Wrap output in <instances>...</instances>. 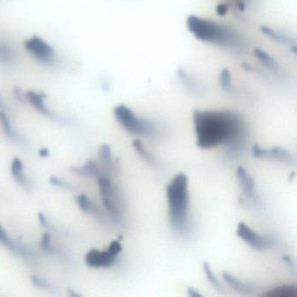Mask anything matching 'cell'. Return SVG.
Here are the masks:
<instances>
[{"mask_svg":"<svg viewBox=\"0 0 297 297\" xmlns=\"http://www.w3.org/2000/svg\"><path fill=\"white\" fill-rule=\"evenodd\" d=\"M194 124L196 143L202 149L234 145L240 142L245 130L241 115L232 111L195 110Z\"/></svg>","mask_w":297,"mask_h":297,"instance_id":"obj_1","label":"cell"},{"mask_svg":"<svg viewBox=\"0 0 297 297\" xmlns=\"http://www.w3.org/2000/svg\"><path fill=\"white\" fill-rule=\"evenodd\" d=\"M220 84L222 89L227 92L232 90V78L228 69H223L220 74Z\"/></svg>","mask_w":297,"mask_h":297,"instance_id":"obj_23","label":"cell"},{"mask_svg":"<svg viewBox=\"0 0 297 297\" xmlns=\"http://www.w3.org/2000/svg\"><path fill=\"white\" fill-rule=\"evenodd\" d=\"M25 98L40 113L45 114L48 117H54L53 113L49 110L48 107H46L45 103H44L42 94H37L35 92H28L25 94Z\"/></svg>","mask_w":297,"mask_h":297,"instance_id":"obj_12","label":"cell"},{"mask_svg":"<svg viewBox=\"0 0 297 297\" xmlns=\"http://www.w3.org/2000/svg\"><path fill=\"white\" fill-rule=\"evenodd\" d=\"M235 1H239V2H245L246 0H235Z\"/></svg>","mask_w":297,"mask_h":297,"instance_id":"obj_37","label":"cell"},{"mask_svg":"<svg viewBox=\"0 0 297 297\" xmlns=\"http://www.w3.org/2000/svg\"><path fill=\"white\" fill-rule=\"evenodd\" d=\"M0 243H2L3 245L9 248L11 251H13L14 253H16L20 256H23L24 258H29V259L31 258V256L30 252H28L26 249L22 248L21 246L13 242L1 226H0Z\"/></svg>","mask_w":297,"mask_h":297,"instance_id":"obj_11","label":"cell"},{"mask_svg":"<svg viewBox=\"0 0 297 297\" xmlns=\"http://www.w3.org/2000/svg\"><path fill=\"white\" fill-rule=\"evenodd\" d=\"M38 219H39V221H40V223H41L43 226H45V225L47 224L46 218H45V216L43 213H39V214H38Z\"/></svg>","mask_w":297,"mask_h":297,"instance_id":"obj_34","label":"cell"},{"mask_svg":"<svg viewBox=\"0 0 297 297\" xmlns=\"http://www.w3.org/2000/svg\"><path fill=\"white\" fill-rule=\"evenodd\" d=\"M114 114L122 128L132 135H148L154 130L152 122L139 117L131 108L125 105H119L115 107Z\"/></svg>","mask_w":297,"mask_h":297,"instance_id":"obj_4","label":"cell"},{"mask_svg":"<svg viewBox=\"0 0 297 297\" xmlns=\"http://www.w3.org/2000/svg\"><path fill=\"white\" fill-rule=\"evenodd\" d=\"M16 58V53L10 45L0 42V62L10 63Z\"/></svg>","mask_w":297,"mask_h":297,"instance_id":"obj_21","label":"cell"},{"mask_svg":"<svg viewBox=\"0 0 297 297\" xmlns=\"http://www.w3.org/2000/svg\"><path fill=\"white\" fill-rule=\"evenodd\" d=\"M107 250L112 253L114 256H117L122 251V246H121L120 242L114 241V242H111L110 246H109V248Z\"/></svg>","mask_w":297,"mask_h":297,"instance_id":"obj_29","label":"cell"},{"mask_svg":"<svg viewBox=\"0 0 297 297\" xmlns=\"http://www.w3.org/2000/svg\"><path fill=\"white\" fill-rule=\"evenodd\" d=\"M133 147H134L135 151L138 152L139 154L142 156L147 162L150 163V164H153L155 162V158L147 150L140 140H135L133 142Z\"/></svg>","mask_w":297,"mask_h":297,"instance_id":"obj_22","label":"cell"},{"mask_svg":"<svg viewBox=\"0 0 297 297\" xmlns=\"http://www.w3.org/2000/svg\"><path fill=\"white\" fill-rule=\"evenodd\" d=\"M24 47L39 62L47 65L55 62L54 50L48 43L38 36H33L32 38L27 39L24 43Z\"/></svg>","mask_w":297,"mask_h":297,"instance_id":"obj_5","label":"cell"},{"mask_svg":"<svg viewBox=\"0 0 297 297\" xmlns=\"http://www.w3.org/2000/svg\"><path fill=\"white\" fill-rule=\"evenodd\" d=\"M76 201L84 212L89 213L93 211V206L86 194H80L79 196H77Z\"/></svg>","mask_w":297,"mask_h":297,"instance_id":"obj_25","label":"cell"},{"mask_svg":"<svg viewBox=\"0 0 297 297\" xmlns=\"http://www.w3.org/2000/svg\"><path fill=\"white\" fill-rule=\"evenodd\" d=\"M3 101H2V100L0 99V108H2V107H3Z\"/></svg>","mask_w":297,"mask_h":297,"instance_id":"obj_36","label":"cell"},{"mask_svg":"<svg viewBox=\"0 0 297 297\" xmlns=\"http://www.w3.org/2000/svg\"><path fill=\"white\" fill-rule=\"evenodd\" d=\"M187 26L188 31L200 41L219 45L233 52H242L246 49L245 39L242 35L225 24L190 15L187 18Z\"/></svg>","mask_w":297,"mask_h":297,"instance_id":"obj_2","label":"cell"},{"mask_svg":"<svg viewBox=\"0 0 297 297\" xmlns=\"http://www.w3.org/2000/svg\"><path fill=\"white\" fill-rule=\"evenodd\" d=\"M263 296L266 297H297V287L296 285H283L268 291Z\"/></svg>","mask_w":297,"mask_h":297,"instance_id":"obj_13","label":"cell"},{"mask_svg":"<svg viewBox=\"0 0 297 297\" xmlns=\"http://www.w3.org/2000/svg\"><path fill=\"white\" fill-rule=\"evenodd\" d=\"M170 223L178 231H183L188 223V179L183 173L176 174L166 187Z\"/></svg>","mask_w":297,"mask_h":297,"instance_id":"obj_3","label":"cell"},{"mask_svg":"<svg viewBox=\"0 0 297 297\" xmlns=\"http://www.w3.org/2000/svg\"><path fill=\"white\" fill-rule=\"evenodd\" d=\"M39 156L40 157H43V158H45V157H47L49 155V151L46 148H42L39 150Z\"/></svg>","mask_w":297,"mask_h":297,"instance_id":"obj_35","label":"cell"},{"mask_svg":"<svg viewBox=\"0 0 297 297\" xmlns=\"http://www.w3.org/2000/svg\"><path fill=\"white\" fill-rule=\"evenodd\" d=\"M10 171H11V175L18 183H20L24 187L29 186V181L24 175L23 163L18 158H14L11 163Z\"/></svg>","mask_w":297,"mask_h":297,"instance_id":"obj_15","label":"cell"},{"mask_svg":"<svg viewBox=\"0 0 297 297\" xmlns=\"http://www.w3.org/2000/svg\"><path fill=\"white\" fill-rule=\"evenodd\" d=\"M50 183L54 185V186L63 187V188H71V185L69 183H67L65 180L59 179L58 177H51Z\"/></svg>","mask_w":297,"mask_h":297,"instance_id":"obj_30","label":"cell"},{"mask_svg":"<svg viewBox=\"0 0 297 297\" xmlns=\"http://www.w3.org/2000/svg\"><path fill=\"white\" fill-rule=\"evenodd\" d=\"M100 195L103 199H109L114 200V191L111 180L107 177L101 176L98 180Z\"/></svg>","mask_w":297,"mask_h":297,"instance_id":"obj_17","label":"cell"},{"mask_svg":"<svg viewBox=\"0 0 297 297\" xmlns=\"http://www.w3.org/2000/svg\"><path fill=\"white\" fill-rule=\"evenodd\" d=\"M178 77L180 79L181 83L183 84L187 89L193 91V92H199L200 91V85L198 84L197 80L190 76L187 72L184 70H178Z\"/></svg>","mask_w":297,"mask_h":297,"instance_id":"obj_19","label":"cell"},{"mask_svg":"<svg viewBox=\"0 0 297 297\" xmlns=\"http://www.w3.org/2000/svg\"><path fill=\"white\" fill-rule=\"evenodd\" d=\"M72 171L73 173L80 174V175L95 176V175L99 174L100 169H99L96 162L90 159L82 166H73V167H72Z\"/></svg>","mask_w":297,"mask_h":297,"instance_id":"obj_16","label":"cell"},{"mask_svg":"<svg viewBox=\"0 0 297 297\" xmlns=\"http://www.w3.org/2000/svg\"><path fill=\"white\" fill-rule=\"evenodd\" d=\"M202 270H203L204 274H205V277L207 278V281L209 282L211 286L214 288V290L219 291V292H221V291H223L222 285L220 284V282L218 280L217 277L214 275V272L212 271L210 265L208 264L207 262H204V263H202Z\"/></svg>","mask_w":297,"mask_h":297,"instance_id":"obj_20","label":"cell"},{"mask_svg":"<svg viewBox=\"0 0 297 297\" xmlns=\"http://www.w3.org/2000/svg\"><path fill=\"white\" fill-rule=\"evenodd\" d=\"M40 246L43 249H45L48 252H52L53 251V248L51 245V236L47 233H45L43 236H42L41 242H40Z\"/></svg>","mask_w":297,"mask_h":297,"instance_id":"obj_28","label":"cell"},{"mask_svg":"<svg viewBox=\"0 0 297 297\" xmlns=\"http://www.w3.org/2000/svg\"><path fill=\"white\" fill-rule=\"evenodd\" d=\"M117 256L107 251H99L97 249H91L85 257L87 266L91 268H109L114 265Z\"/></svg>","mask_w":297,"mask_h":297,"instance_id":"obj_8","label":"cell"},{"mask_svg":"<svg viewBox=\"0 0 297 297\" xmlns=\"http://www.w3.org/2000/svg\"><path fill=\"white\" fill-rule=\"evenodd\" d=\"M31 281L32 284L34 285L35 287L38 288V289H42V290H52V286L51 284L47 283L46 281L42 279L38 276H31Z\"/></svg>","mask_w":297,"mask_h":297,"instance_id":"obj_26","label":"cell"},{"mask_svg":"<svg viewBox=\"0 0 297 297\" xmlns=\"http://www.w3.org/2000/svg\"><path fill=\"white\" fill-rule=\"evenodd\" d=\"M0 122L3 126V130L7 135H13V131H12V128H11V125L9 121V118L7 117L6 114H4L3 112H0Z\"/></svg>","mask_w":297,"mask_h":297,"instance_id":"obj_27","label":"cell"},{"mask_svg":"<svg viewBox=\"0 0 297 297\" xmlns=\"http://www.w3.org/2000/svg\"><path fill=\"white\" fill-rule=\"evenodd\" d=\"M261 31L263 34L267 35L269 38L273 39L275 41L279 42L283 45H291L292 42V38L289 35L285 34L283 31H278L274 28L262 26Z\"/></svg>","mask_w":297,"mask_h":297,"instance_id":"obj_14","label":"cell"},{"mask_svg":"<svg viewBox=\"0 0 297 297\" xmlns=\"http://www.w3.org/2000/svg\"><path fill=\"white\" fill-rule=\"evenodd\" d=\"M222 278H223L225 283L228 284L233 291L237 292L238 294L242 295V296H250V295L254 294L256 291V286H255L254 284L240 281L235 276L228 273L227 271H224L222 273Z\"/></svg>","mask_w":297,"mask_h":297,"instance_id":"obj_9","label":"cell"},{"mask_svg":"<svg viewBox=\"0 0 297 297\" xmlns=\"http://www.w3.org/2000/svg\"><path fill=\"white\" fill-rule=\"evenodd\" d=\"M254 53L256 56V58L259 59L261 62L263 63L268 68L276 71V72L279 70V65L273 59V57H271L268 52H264L262 49L256 48L255 49Z\"/></svg>","mask_w":297,"mask_h":297,"instance_id":"obj_18","label":"cell"},{"mask_svg":"<svg viewBox=\"0 0 297 297\" xmlns=\"http://www.w3.org/2000/svg\"><path fill=\"white\" fill-rule=\"evenodd\" d=\"M236 234L240 238L255 250L263 251L265 249H270V247L273 245L274 242L270 237L260 235L244 222H239Z\"/></svg>","mask_w":297,"mask_h":297,"instance_id":"obj_6","label":"cell"},{"mask_svg":"<svg viewBox=\"0 0 297 297\" xmlns=\"http://www.w3.org/2000/svg\"><path fill=\"white\" fill-rule=\"evenodd\" d=\"M236 177L244 194L249 198L256 197V183L245 167L240 166L236 169Z\"/></svg>","mask_w":297,"mask_h":297,"instance_id":"obj_10","label":"cell"},{"mask_svg":"<svg viewBox=\"0 0 297 297\" xmlns=\"http://www.w3.org/2000/svg\"><path fill=\"white\" fill-rule=\"evenodd\" d=\"M227 10H228V8H227V6L224 5V4H221V5L218 6L217 12L220 14V15H224Z\"/></svg>","mask_w":297,"mask_h":297,"instance_id":"obj_33","label":"cell"},{"mask_svg":"<svg viewBox=\"0 0 297 297\" xmlns=\"http://www.w3.org/2000/svg\"><path fill=\"white\" fill-rule=\"evenodd\" d=\"M252 154L256 158L275 159L288 164H293L296 162L294 156L292 155L287 149L281 147L263 148L258 144H255L253 146Z\"/></svg>","mask_w":297,"mask_h":297,"instance_id":"obj_7","label":"cell"},{"mask_svg":"<svg viewBox=\"0 0 297 297\" xmlns=\"http://www.w3.org/2000/svg\"><path fill=\"white\" fill-rule=\"evenodd\" d=\"M283 260H284L285 263H287L288 265L290 266V268H291V269H292V270H295L294 261L292 260V258H291V257H290V256H283Z\"/></svg>","mask_w":297,"mask_h":297,"instance_id":"obj_32","label":"cell"},{"mask_svg":"<svg viewBox=\"0 0 297 297\" xmlns=\"http://www.w3.org/2000/svg\"><path fill=\"white\" fill-rule=\"evenodd\" d=\"M100 157L105 165L110 166L112 163V152L111 148L107 144H102L100 148Z\"/></svg>","mask_w":297,"mask_h":297,"instance_id":"obj_24","label":"cell"},{"mask_svg":"<svg viewBox=\"0 0 297 297\" xmlns=\"http://www.w3.org/2000/svg\"><path fill=\"white\" fill-rule=\"evenodd\" d=\"M187 294L191 297H202L203 296L199 293L194 288L188 287L187 289Z\"/></svg>","mask_w":297,"mask_h":297,"instance_id":"obj_31","label":"cell"}]
</instances>
